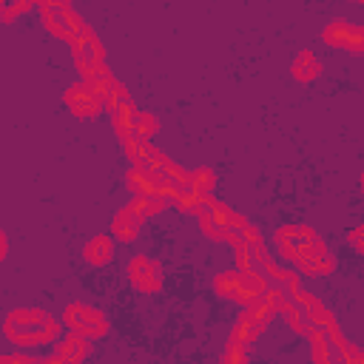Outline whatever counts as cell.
<instances>
[{
	"mask_svg": "<svg viewBox=\"0 0 364 364\" xmlns=\"http://www.w3.org/2000/svg\"><path fill=\"white\" fill-rule=\"evenodd\" d=\"M350 245H353L358 253H364V225H361V228H355V230L350 233Z\"/></svg>",
	"mask_w": 364,
	"mask_h": 364,
	"instance_id": "11",
	"label": "cell"
},
{
	"mask_svg": "<svg viewBox=\"0 0 364 364\" xmlns=\"http://www.w3.org/2000/svg\"><path fill=\"white\" fill-rule=\"evenodd\" d=\"M188 185H191L199 196H205V193L213 188V173H210V171H205V168H199V171L188 173Z\"/></svg>",
	"mask_w": 364,
	"mask_h": 364,
	"instance_id": "10",
	"label": "cell"
},
{
	"mask_svg": "<svg viewBox=\"0 0 364 364\" xmlns=\"http://www.w3.org/2000/svg\"><path fill=\"white\" fill-rule=\"evenodd\" d=\"M65 321H68V327H71L74 333H80V336H100V333H105V318H102V313L88 310V307H80V304H74V307L65 310Z\"/></svg>",
	"mask_w": 364,
	"mask_h": 364,
	"instance_id": "3",
	"label": "cell"
},
{
	"mask_svg": "<svg viewBox=\"0 0 364 364\" xmlns=\"http://www.w3.org/2000/svg\"><path fill=\"white\" fill-rule=\"evenodd\" d=\"M139 225H142V216H139L136 210L125 208V210L114 219V233H117L119 239H134L136 230H139Z\"/></svg>",
	"mask_w": 364,
	"mask_h": 364,
	"instance_id": "7",
	"label": "cell"
},
{
	"mask_svg": "<svg viewBox=\"0 0 364 364\" xmlns=\"http://www.w3.org/2000/svg\"><path fill=\"white\" fill-rule=\"evenodd\" d=\"M108 256H111V242L105 236H97V239H91L85 245V259L88 262L100 264V262H108Z\"/></svg>",
	"mask_w": 364,
	"mask_h": 364,
	"instance_id": "9",
	"label": "cell"
},
{
	"mask_svg": "<svg viewBox=\"0 0 364 364\" xmlns=\"http://www.w3.org/2000/svg\"><path fill=\"white\" fill-rule=\"evenodd\" d=\"M54 321L48 313H37V310H28V313H11L9 321H6V333L20 341V344H43L54 336Z\"/></svg>",
	"mask_w": 364,
	"mask_h": 364,
	"instance_id": "1",
	"label": "cell"
},
{
	"mask_svg": "<svg viewBox=\"0 0 364 364\" xmlns=\"http://www.w3.org/2000/svg\"><path fill=\"white\" fill-rule=\"evenodd\" d=\"M318 60L310 54V51H304V54H299L296 57V63H293V74L299 77V80H313L316 74H318Z\"/></svg>",
	"mask_w": 364,
	"mask_h": 364,
	"instance_id": "8",
	"label": "cell"
},
{
	"mask_svg": "<svg viewBox=\"0 0 364 364\" xmlns=\"http://www.w3.org/2000/svg\"><path fill=\"white\" fill-rule=\"evenodd\" d=\"M43 17H46V26H48L54 34L68 37V40H74V37L85 28V26L80 23V17L71 14L68 6H60V3H43Z\"/></svg>",
	"mask_w": 364,
	"mask_h": 364,
	"instance_id": "2",
	"label": "cell"
},
{
	"mask_svg": "<svg viewBox=\"0 0 364 364\" xmlns=\"http://www.w3.org/2000/svg\"><path fill=\"white\" fill-rule=\"evenodd\" d=\"M131 282L142 290H156L162 284V270L151 264L148 259H134L131 262Z\"/></svg>",
	"mask_w": 364,
	"mask_h": 364,
	"instance_id": "6",
	"label": "cell"
},
{
	"mask_svg": "<svg viewBox=\"0 0 364 364\" xmlns=\"http://www.w3.org/2000/svg\"><path fill=\"white\" fill-rule=\"evenodd\" d=\"M65 102L71 105V111H74L77 117H91V114H97V108L102 105V97H100L88 82H82V85H74V88L65 94Z\"/></svg>",
	"mask_w": 364,
	"mask_h": 364,
	"instance_id": "4",
	"label": "cell"
},
{
	"mask_svg": "<svg viewBox=\"0 0 364 364\" xmlns=\"http://www.w3.org/2000/svg\"><path fill=\"white\" fill-rule=\"evenodd\" d=\"M324 40L333 43V46L353 48V51H364V28L350 26V23H333V26L324 31Z\"/></svg>",
	"mask_w": 364,
	"mask_h": 364,
	"instance_id": "5",
	"label": "cell"
}]
</instances>
